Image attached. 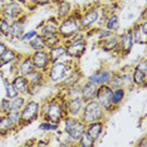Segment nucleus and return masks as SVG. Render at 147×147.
Wrapping results in <instances>:
<instances>
[{
	"label": "nucleus",
	"mask_w": 147,
	"mask_h": 147,
	"mask_svg": "<svg viewBox=\"0 0 147 147\" xmlns=\"http://www.w3.org/2000/svg\"><path fill=\"white\" fill-rule=\"evenodd\" d=\"M67 116L65 97L59 92V94L40 102V118L61 125L62 119Z\"/></svg>",
	"instance_id": "1"
},
{
	"label": "nucleus",
	"mask_w": 147,
	"mask_h": 147,
	"mask_svg": "<svg viewBox=\"0 0 147 147\" xmlns=\"http://www.w3.org/2000/svg\"><path fill=\"white\" fill-rule=\"evenodd\" d=\"M76 65H78L77 62L72 61V59H69V58L61 59V61H57V62H52L45 72L47 83L49 82L53 86H59L63 82V79L65 78V76L68 74V72Z\"/></svg>",
	"instance_id": "2"
},
{
	"label": "nucleus",
	"mask_w": 147,
	"mask_h": 147,
	"mask_svg": "<svg viewBox=\"0 0 147 147\" xmlns=\"http://www.w3.org/2000/svg\"><path fill=\"white\" fill-rule=\"evenodd\" d=\"M82 30L81 28V10H73L71 15L65 16L59 20L58 25V34L59 36L65 40L74 33Z\"/></svg>",
	"instance_id": "3"
},
{
	"label": "nucleus",
	"mask_w": 147,
	"mask_h": 147,
	"mask_svg": "<svg viewBox=\"0 0 147 147\" xmlns=\"http://www.w3.org/2000/svg\"><path fill=\"white\" fill-rule=\"evenodd\" d=\"M62 131L65 133L73 142H77L86 132V123L79 117L65 116L61 122Z\"/></svg>",
	"instance_id": "4"
},
{
	"label": "nucleus",
	"mask_w": 147,
	"mask_h": 147,
	"mask_svg": "<svg viewBox=\"0 0 147 147\" xmlns=\"http://www.w3.org/2000/svg\"><path fill=\"white\" fill-rule=\"evenodd\" d=\"M106 117H107V113L105 112V109L99 106V103L96 99H92V101L84 102V106H83L79 118L87 125V123H91V122L102 121Z\"/></svg>",
	"instance_id": "5"
},
{
	"label": "nucleus",
	"mask_w": 147,
	"mask_h": 147,
	"mask_svg": "<svg viewBox=\"0 0 147 147\" xmlns=\"http://www.w3.org/2000/svg\"><path fill=\"white\" fill-rule=\"evenodd\" d=\"M40 118V102L28 98L24 107L20 109V128L30 125Z\"/></svg>",
	"instance_id": "6"
},
{
	"label": "nucleus",
	"mask_w": 147,
	"mask_h": 147,
	"mask_svg": "<svg viewBox=\"0 0 147 147\" xmlns=\"http://www.w3.org/2000/svg\"><path fill=\"white\" fill-rule=\"evenodd\" d=\"M102 8L99 5H93L89 8L84 9L81 11V28L82 30H87V29L96 26H102Z\"/></svg>",
	"instance_id": "7"
},
{
	"label": "nucleus",
	"mask_w": 147,
	"mask_h": 147,
	"mask_svg": "<svg viewBox=\"0 0 147 147\" xmlns=\"http://www.w3.org/2000/svg\"><path fill=\"white\" fill-rule=\"evenodd\" d=\"M0 15L8 22H14L16 19L22 18V16L26 15V9L25 5H23L22 3L16 1V0H10V1L5 3L4 5H1L0 8Z\"/></svg>",
	"instance_id": "8"
},
{
	"label": "nucleus",
	"mask_w": 147,
	"mask_h": 147,
	"mask_svg": "<svg viewBox=\"0 0 147 147\" xmlns=\"http://www.w3.org/2000/svg\"><path fill=\"white\" fill-rule=\"evenodd\" d=\"M112 91L113 89L108 84L98 86L97 93H96V98H94L96 101L99 103V106L105 109V112L107 113V115L115 112L117 109L112 103Z\"/></svg>",
	"instance_id": "9"
},
{
	"label": "nucleus",
	"mask_w": 147,
	"mask_h": 147,
	"mask_svg": "<svg viewBox=\"0 0 147 147\" xmlns=\"http://www.w3.org/2000/svg\"><path fill=\"white\" fill-rule=\"evenodd\" d=\"M133 45H135V42H133L131 28H129L121 34H118V48L115 54L119 57H127L132 52Z\"/></svg>",
	"instance_id": "10"
},
{
	"label": "nucleus",
	"mask_w": 147,
	"mask_h": 147,
	"mask_svg": "<svg viewBox=\"0 0 147 147\" xmlns=\"http://www.w3.org/2000/svg\"><path fill=\"white\" fill-rule=\"evenodd\" d=\"M65 44V43H64ZM87 47H88V40H82L77 43H68L65 44V57L72 61L78 62V59H81L84 53L87 52Z\"/></svg>",
	"instance_id": "11"
},
{
	"label": "nucleus",
	"mask_w": 147,
	"mask_h": 147,
	"mask_svg": "<svg viewBox=\"0 0 147 147\" xmlns=\"http://www.w3.org/2000/svg\"><path fill=\"white\" fill-rule=\"evenodd\" d=\"M25 23H26V15L22 16V18L16 19V20L11 22L10 24V32L8 35V40L9 42H20L23 34L25 32Z\"/></svg>",
	"instance_id": "12"
},
{
	"label": "nucleus",
	"mask_w": 147,
	"mask_h": 147,
	"mask_svg": "<svg viewBox=\"0 0 147 147\" xmlns=\"http://www.w3.org/2000/svg\"><path fill=\"white\" fill-rule=\"evenodd\" d=\"M30 58H32V62H33V64H34L35 69L47 72L49 64H51V59H49L48 51H47V49L32 52L30 53Z\"/></svg>",
	"instance_id": "13"
},
{
	"label": "nucleus",
	"mask_w": 147,
	"mask_h": 147,
	"mask_svg": "<svg viewBox=\"0 0 147 147\" xmlns=\"http://www.w3.org/2000/svg\"><path fill=\"white\" fill-rule=\"evenodd\" d=\"M112 73H113V71H111L109 68L103 67V68H99V69H97V71H94L93 73H91V74H89L88 77H86L84 79L94 83V84H97V86L108 84Z\"/></svg>",
	"instance_id": "14"
},
{
	"label": "nucleus",
	"mask_w": 147,
	"mask_h": 147,
	"mask_svg": "<svg viewBox=\"0 0 147 147\" xmlns=\"http://www.w3.org/2000/svg\"><path fill=\"white\" fill-rule=\"evenodd\" d=\"M58 25H59V20L54 15V16H49V18L44 19L35 29L38 30V33L40 35L54 34V33H58Z\"/></svg>",
	"instance_id": "15"
},
{
	"label": "nucleus",
	"mask_w": 147,
	"mask_h": 147,
	"mask_svg": "<svg viewBox=\"0 0 147 147\" xmlns=\"http://www.w3.org/2000/svg\"><path fill=\"white\" fill-rule=\"evenodd\" d=\"M84 101L82 97H74V98H65V111L67 116H73V117H79L82 113Z\"/></svg>",
	"instance_id": "16"
},
{
	"label": "nucleus",
	"mask_w": 147,
	"mask_h": 147,
	"mask_svg": "<svg viewBox=\"0 0 147 147\" xmlns=\"http://www.w3.org/2000/svg\"><path fill=\"white\" fill-rule=\"evenodd\" d=\"M34 68V64L32 62L30 54H22L20 58L15 62V71L16 74H20V76H26L29 74Z\"/></svg>",
	"instance_id": "17"
},
{
	"label": "nucleus",
	"mask_w": 147,
	"mask_h": 147,
	"mask_svg": "<svg viewBox=\"0 0 147 147\" xmlns=\"http://www.w3.org/2000/svg\"><path fill=\"white\" fill-rule=\"evenodd\" d=\"M97 45H98V48H101L103 52L109 53V54H115L117 48H118V33H113L108 38L97 42Z\"/></svg>",
	"instance_id": "18"
},
{
	"label": "nucleus",
	"mask_w": 147,
	"mask_h": 147,
	"mask_svg": "<svg viewBox=\"0 0 147 147\" xmlns=\"http://www.w3.org/2000/svg\"><path fill=\"white\" fill-rule=\"evenodd\" d=\"M82 81H83V74H82L81 69L78 68V65H76L68 72V74L65 76V78L63 79V82L58 86V88H61V89L67 88V87L73 86V84H76V83H79Z\"/></svg>",
	"instance_id": "19"
},
{
	"label": "nucleus",
	"mask_w": 147,
	"mask_h": 147,
	"mask_svg": "<svg viewBox=\"0 0 147 147\" xmlns=\"http://www.w3.org/2000/svg\"><path fill=\"white\" fill-rule=\"evenodd\" d=\"M103 132H105V119L102 121H96L91 122L86 125V133L91 138H93L96 142H98V140L102 137Z\"/></svg>",
	"instance_id": "20"
},
{
	"label": "nucleus",
	"mask_w": 147,
	"mask_h": 147,
	"mask_svg": "<svg viewBox=\"0 0 147 147\" xmlns=\"http://www.w3.org/2000/svg\"><path fill=\"white\" fill-rule=\"evenodd\" d=\"M119 25H121V20H119V16H118L117 13L111 11L107 15L103 16L102 26H105L107 30H109L112 33H118Z\"/></svg>",
	"instance_id": "21"
},
{
	"label": "nucleus",
	"mask_w": 147,
	"mask_h": 147,
	"mask_svg": "<svg viewBox=\"0 0 147 147\" xmlns=\"http://www.w3.org/2000/svg\"><path fill=\"white\" fill-rule=\"evenodd\" d=\"M97 88H98L97 84L87 81V79H83L82 91H81V97H82L83 101L87 102V101H92V99H94L96 93H97Z\"/></svg>",
	"instance_id": "22"
},
{
	"label": "nucleus",
	"mask_w": 147,
	"mask_h": 147,
	"mask_svg": "<svg viewBox=\"0 0 147 147\" xmlns=\"http://www.w3.org/2000/svg\"><path fill=\"white\" fill-rule=\"evenodd\" d=\"M54 6H55V16L58 18V20L71 15L73 11L72 4L68 0H58L54 4Z\"/></svg>",
	"instance_id": "23"
},
{
	"label": "nucleus",
	"mask_w": 147,
	"mask_h": 147,
	"mask_svg": "<svg viewBox=\"0 0 147 147\" xmlns=\"http://www.w3.org/2000/svg\"><path fill=\"white\" fill-rule=\"evenodd\" d=\"M47 51H48V55H49V59H51V63H52V62L64 59L67 48H65L64 42H62V43H59V44H57L55 47H53V48L47 49Z\"/></svg>",
	"instance_id": "24"
},
{
	"label": "nucleus",
	"mask_w": 147,
	"mask_h": 147,
	"mask_svg": "<svg viewBox=\"0 0 147 147\" xmlns=\"http://www.w3.org/2000/svg\"><path fill=\"white\" fill-rule=\"evenodd\" d=\"M20 55H22V53H19L16 49L9 48L8 47V49L4 52V54H3L1 58H0V69L6 64H10V63L16 62L19 58H20Z\"/></svg>",
	"instance_id": "25"
},
{
	"label": "nucleus",
	"mask_w": 147,
	"mask_h": 147,
	"mask_svg": "<svg viewBox=\"0 0 147 147\" xmlns=\"http://www.w3.org/2000/svg\"><path fill=\"white\" fill-rule=\"evenodd\" d=\"M131 83L132 86L138 88H146L147 87V73H143L138 69H131Z\"/></svg>",
	"instance_id": "26"
},
{
	"label": "nucleus",
	"mask_w": 147,
	"mask_h": 147,
	"mask_svg": "<svg viewBox=\"0 0 147 147\" xmlns=\"http://www.w3.org/2000/svg\"><path fill=\"white\" fill-rule=\"evenodd\" d=\"M10 81L14 86V88L16 89V92L19 94H24L26 96V88H28V79L25 76H20V74H14L10 78Z\"/></svg>",
	"instance_id": "27"
},
{
	"label": "nucleus",
	"mask_w": 147,
	"mask_h": 147,
	"mask_svg": "<svg viewBox=\"0 0 147 147\" xmlns=\"http://www.w3.org/2000/svg\"><path fill=\"white\" fill-rule=\"evenodd\" d=\"M15 132V128L13 127L9 117L5 115H0V138H5L10 133Z\"/></svg>",
	"instance_id": "28"
},
{
	"label": "nucleus",
	"mask_w": 147,
	"mask_h": 147,
	"mask_svg": "<svg viewBox=\"0 0 147 147\" xmlns=\"http://www.w3.org/2000/svg\"><path fill=\"white\" fill-rule=\"evenodd\" d=\"M131 33H132L135 44H138V45H146L147 44V34H143L142 33L141 28H140L138 22H137L136 24L131 28Z\"/></svg>",
	"instance_id": "29"
},
{
	"label": "nucleus",
	"mask_w": 147,
	"mask_h": 147,
	"mask_svg": "<svg viewBox=\"0 0 147 147\" xmlns=\"http://www.w3.org/2000/svg\"><path fill=\"white\" fill-rule=\"evenodd\" d=\"M59 128H61V125L51 122V121H45V119H42L38 125L39 131L45 132V133H57L59 131Z\"/></svg>",
	"instance_id": "30"
},
{
	"label": "nucleus",
	"mask_w": 147,
	"mask_h": 147,
	"mask_svg": "<svg viewBox=\"0 0 147 147\" xmlns=\"http://www.w3.org/2000/svg\"><path fill=\"white\" fill-rule=\"evenodd\" d=\"M26 79L29 83H44L47 84V77H45V72L39 71V69H33V71L26 74Z\"/></svg>",
	"instance_id": "31"
},
{
	"label": "nucleus",
	"mask_w": 147,
	"mask_h": 147,
	"mask_svg": "<svg viewBox=\"0 0 147 147\" xmlns=\"http://www.w3.org/2000/svg\"><path fill=\"white\" fill-rule=\"evenodd\" d=\"M126 94H127V91L123 87L122 88H116L112 91V103L116 108H118L123 103V101L126 99Z\"/></svg>",
	"instance_id": "32"
},
{
	"label": "nucleus",
	"mask_w": 147,
	"mask_h": 147,
	"mask_svg": "<svg viewBox=\"0 0 147 147\" xmlns=\"http://www.w3.org/2000/svg\"><path fill=\"white\" fill-rule=\"evenodd\" d=\"M108 86L111 87L112 89H116V88H125L126 87V82L123 79V77L121 74V72H113L112 76H111V79L108 82Z\"/></svg>",
	"instance_id": "33"
},
{
	"label": "nucleus",
	"mask_w": 147,
	"mask_h": 147,
	"mask_svg": "<svg viewBox=\"0 0 147 147\" xmlns=\"http://www.w3.org/2000/svg\"><path fill=\"white\" fill-rule=\"evenodd\" d=\"M28 47L30 48L32 52H35V51H42V49H45V45H44V40H43V36L39 34H36L35 36H33V38L29 40L28 43Z\"/></svg>",
	"instance_id": "34"
},
{
	"label": "nucleus",
	"mask_w": 147,
	"mask_h": 147,
	"mask_svg": "<svg viewBox=\"0 0 147 147\" xmlns=\"http://www.w3.org/2000/svg\"><path fill=\"white\" fill-rule=\"evenodd\" d=\"M43 36V40H44V45H45V49H49V48H53L55 47L57 44L63 42V39L59 36L58 33H54V34H47V35H42Z\"/></svg>",
	"instance_id": "35"
},
{
	"label": "nucleus",
	"mask_w": 147,
	"mask_h": 147,
	"mask_svg": "<svg viewBox=\"0 0 147 147\" xmlns=\"http://www.w3.org/2000/svg\"><path fill=\"white\" fill-rule=\"evenodd\" d=\"M1 81H3V84H4V89H5V97L9 99L14 98L19 94L18 92H16V89L14 88V86H13L11 81L9 78H5V77H1Z\"/></svg>",
	"instance_id": "36"
},
{
	"label": "nucleus",
	"mask_w": 147,
	"mask_h": 147,
	"mask_svg": "<svg viewBox=\"0 0 147 147\" xmlns=\"http://www.w3.org/2000/svg\"><path fill=\"white\" fill-rule=\"evenodd\" d=\"M28 97L24 94H18L16 97L10 99V109H16V111H20V109L24 107Z\"/></svg>",
	"instance_id": "37"
},
{
	"label": "nucleus",
	"mask_w": 147,
	"mask_h": 147,
	"mask_svg": "<svg viewBox=\"0 0 147 147\" xmlns=\"http://www.w3.org/2000/svg\"><path fill=\"white\" fill-rule=\"evenodd\" d=\"M6 116L9 117V119H10L13 127L15 128V131H18L19 128H20V111H16V109H10L8 113H6Z\"/></svg>",
	"instance_id": "38"
},
{
	"label": "nucleus",
	"mask_w": 147,
	"mask_h": 147,
	"mask_svg": "<svg viewBox=\"0 0 147 147\" xmlns=\"http://www.w3.org/2000/svg\"><path fill=\"white\" fill-rule=\"evenodd\" d=\"M44 83H28V88H26V97L33 98L42 91V88L44 87Z\"/></svg>",
	"instance_id": "39"
},
{
	"label": "nucleus",
	"mask_w": 147,
	"mask_h": 147,
	"mask_svg": "<svg viewBox=\"0 0 147 147\" xmlns=\"http://www.w3.org/2000/svg\"><path fill=\"white\" fill-rule=\"evenodd\" d=\"M96 141L93 138H91L87 133L84 132L82 135V137L78 140V141L76 142V146H78V147H94L96 146Z\"/></svg>",
	"instance_id": "40"
},
{
	"label": "nucleus",
	"mask_w": 147,
	"mask_h": 147,
	"mask_svg": "<svg viewBox=\"0 0 147 147\" xmlns=\"http://www.w3.org/2000/svg\"><path fill=\"white\" fill-rule=\"evenodd\" d=\"M111 34H113V33L109 32V30H107L105 26H97V28H96L94 39H96L97 42H99V40H103V39L108 38Z\"/></svg>",
	"instance_id": "41"
},
{
	"label": "nucleus",
	"mask_w": 147,
	"mask_h": 147,
	"mask_svg": "<svg viewBox=\"0 0 147 147\" xmlns=\"http://www.w3.org/2000/svg\"><path fill=\"white\" fill-rule=\"evenodd\" d=\"M10 22H8L6 19H4L1 15H0V34H1L4 38L6 39L9 35V32H10Z\"/></svg>",
	"instance_id": "42"
},
{
	"label": "nucleus",
	"mask_w": 147,
	"mask_h": 147,
	"mask_svg": "<svg viewBox=\"0 0 147 147\" xmlns=\"http://www.w3.org/2000/svg\"><path fill=\"white\" fill-rule=\"evenodd\" d=\"M52 4V0H28L26 1L25 6L26 8H30V9H35L36 6H45V5H51Z\"/></svg>",
	"instance_id": "43"
},
{
	"label": "nucleus",
	"mask_w": 147,
	"mask_h": 147,
	"mask_svg": "<svg viewBox=\"0 0 147 147\" xmlns=\"http://www.w3.org/2000/svg\"><path fill=\"white\" fill-rule=\"evenodd\" d=\"M10 111V99L4 97L0 99V115H5Z\"/></svg>",
	"instance_id": "44"
},
{
	"label": "nucleus",
	"mask_w": 147,
	"mask_h": 147,
	"mask_svg": "<svg viewBox=\"0 0 147 147\" xmlns=\"http://www.w3.org/2000/svg\"><path fill=\"white\" fill-rule=\"evenodd\" d=\"M36 34H38V30H36V29H30V30H28V32H24V34H23L20 42H23V43H25L26 44V43L30 40L33 36H35Z\"/></svg>",
	"instance_id": "45"
},
{
	"label": "nucleus",
	"mask_w": 147,
	"mask_h": 147,
	"mask_svg": "<svg viewBox=\"0 0 147 147\" xmlns=\"http://www.w3.org/2000/svg\"><path fill=\"white\" fill-rule=\"evenodd\" d=\"M135 69H138V71H141L143 73H147V59L143 57V58L138 59V62L135 64V67H133Z\"/></svg>",
	"instance_id": "46"
},
{
	"label": "nucleus",
	"mask_w": 147,
	"mask_h": 147,
	"mask_svg": "<svg viewBox=\"0 0 147 147\" xmlns=\"http://www.w3.org/2000/svg\"><path fill=\"white\" fill-rule=\"evenodd\" d=\"M8 49V44L5 43V40H1L0 42V58H1V55L4 54V52Z\"/></svg>",
	"instance_id": "47"
},
{
	"label": "nucleus",
	"mask_w": 147,
	"mask_h": 147,
	"mask_svg": "<svg viewBox=\"0 0 147 147\" xmlns=\"http://www.w3.org/2000/svg\"><path fill=\"white\" fill-rule=\"evenodd\" d=\"M137 146L146 147V146H147V137H146V136H143L142 138H141V141H138V142H137Z\"/></svg>",
	"instance_id": "48"
},
{
	"label": "nucleus",
	"mask_w": 147,
	"mask_h": 147,
	"mask_svg": "<svg viewBox=\"0 0 147 147\" xmlns=\"http://www.w3.org/2000/svg\"><path fill=\"white\" fill-rule=\"evenodd\" d=\"M36 146H48L49 145V141L47 140V141H44V140H38V141L35 142Z\"/></svg>",
	"instance_id": "49"
},
{
	"label": "nucleus",
	"mask_w": 147,
	"mask_h": 147,
	"mask_svg": "<svg viewBox=\"0 0 147 147\" xmlns=\"http://www.w3.org/2000/svg\"><path fill=\"white\" fill-rule=\"evenodd\" d=\"M140 19H141V20H142V19H146V9H143V10H142L141 16H140Z\"/></svg>",
	"instance_id": "50"
},
{
	"label": "nucleus",
	"mask_w": 147,
	"mask_h": 147,
	"mask_svg": "<svg viewBox=\"0 0 147 147\" xmlns=\"http://www.w3.org/2000/svg\"><path fill=\"white\" fill-rule=\"evenodd\" d=\"M8 1H10V0H0V5H4L5 3H8Z\"/></svg>",
	"instance_id": "51"
},
{
	"label": "nucleus",
	"mask_w": 147,
	"mask_h": 147,
	"mask_svg": "<svg viewBox=\"0 0 147 147\" xmlns=\"http://www.w3.org/2000/svg\"><path fill=\"white\" fill-rule=\"evenodd\" d=\"M16 1H19V3H22L23 5H25V4H26V1H28V0H16Z\"/></svg>",
	"instance_id": "52"
},
{
	"label": "nucleus",
	"mask_w": 147,
	"mask_h": 147,
	"mask_svg": "<svg viewBox=\"0 0 147 147\" xmlns=\"http://www.w3.org/2000/svg\"><path fill=\"white\" fill-rule=\"evenodd\" d=\"M1 40H5V38H4V36H3L1 34H0V42H1Z\"/></svg>",
	"instance_id": "53"
}]
</instances>
